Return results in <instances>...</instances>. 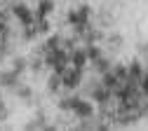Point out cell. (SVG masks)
<instances>
[{"label": "cell", "instance_id": "52a82bcc", "mask_svg": "<svg viewBox=\"0 0 148 131\" xmlns=\"http://www.w3.org/2000/svg\"><path fill=\"white\" fill-rule=\"evenodd\" d=\"M49 10H52V3H49V0H42V3H40V10H38V16H45Z\"/></svg>", "mask_w": 148, "mask_h": 131}, {"label": "cell", "instance_id": "9c48e42d", "mask_svg": "<svg viewBox=\"0 0 148 131\" xmlns=\"http://www.w3.org/2000/svg\"><path fill=\"white\" fill-rule=\"evenodd\" d=\"M141 89L148 94V75H143V80H141Z\"/></svg>", "mask_w": 148, "mask_h": 131}, {"label": "cell", "instance_id": "3957f363", "mask_svg": "<svg viewBox=\"0 0 148 131\" xmlns=\"http://www.w3.org/2000/svg\"><path fill=\"white\" fill-rule=\"evenodd\" d=\"M61 77H64V84L66 87H78V82H80V68H73V70H64L61 73Z\"/></svg>", "mask_w": 148, "mask_h": 131}, {"label": "cell", "instance_id": "ba28073f", "mask_svg": "<svg viewBox=\"0 0 148 131\" xmlns=\"http://www.w3.org/2000/svg\"><path fill=\"white\" fill-rule=\"evenodd\" d=\"M87 56H89V59H99V49L97 47H89V52H85Z\"/></svg>", "mask_w": 148, "mask_h": 131}, {"label": "cell", "instance_id": "6da1fadb", "mask_svg": "<svg viewBox=\"0 0 148 131\" xmlns=\"http://www.w3.org/2000/svg\"><path fill=\"white\" fill-rule=\"evenodd\" d=\"M49 52H52V54H49V66L61 75V73L66 70V54H64V52H57V49H49Z\"/></svg>", "mask_w": 148, "mask_h": 131}, {"label": "cell", "instance_id": "8992f818", "mask_svg": "<svg viewBox=\"0 0 148 131\" xmlns=\"http://www.w3.org/2000/svg\"><path fill=\"white\" fill-rule=\"evenodd\" d=\"M92 96H94V101H108V89L97 87V89H92Z\"/></svg>", "mask_w": 148, "mask_h": 131}, {"label": "cell", "instance_id": "277c9868", "mask_svg": "<svg viewBox=\"0 0 148 131\" xmlns=\"http://www.w3.org/2000/svg\"><path fill=\"white\" fill-rule=\"evenodd\" d=\"M85 61H87V54H85V52H73V56H71V63H73V68H80V70H82Z\"/></svg>", "mask_w": 148, "mask_h": 131}, {"label": "cell", "instance_id": "7a4b0ae2", "mask_svg": "<svg viewBox=\"0 0 148 131\" xmlns=\"http://www.w3.org/2000/svg\"><path fill=\"white\" fill-rule=\"evenodd\" d=\"M71 108L75 110L78 115H82V117H89L92 115V105L85 103V101H80V98H71Z\"/></svg>", "mask_w": 148, "mask_h": 131}, {"label": "cell", "instance_id": "5b68a950", "mask_svg": "<svg viewBox=\"0 0 148 131\" xmlns=\"http://www.w3.org/2000/svg\"><path fill=\"white\" fill-rule=\"evenodd\" d=\"M14 12H16V16H19V19H21V21H24L26 26L31 24V12H28L24 5H16V7H14Z\"/></svg>", "mask_w": 148, "mask_h": 131}]
</instances>
